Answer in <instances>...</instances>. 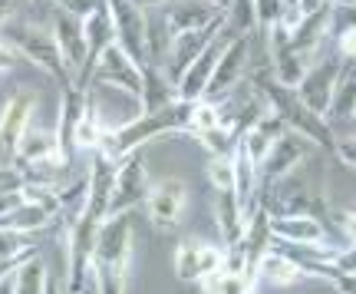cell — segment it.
Masks as SVG:
<instances>
[{"mask_svg":"<svg viewBox=\"0 0 356 294\" xmlns=\"http://www.w3.org/2000/svg\"><path fill=\"white\" fill-rule=\"evenodd\" d=\"M132 268V212L109 215L96 231L92 271L99 294H126Z\"/></svg>","mask_w":356,"mask_h":294,"instance_id":"6da1fadb","label":"cell"},{"mask_svg":"<svg viewBox=\"0 0 356 294\" xmlns=\"http://www.w3.org/2000/svg\"><path fill=\"white\" fill-rule=\"evenodd\" d=\"M251 86H254L261 96H264V102L274 109V113L287 123V129H293V132H300L304 139H310L314 146H320V149H330L333 153V142H337V136H333L330 123L323 119V116H317L314 109H307L304 102H300V96L293 90H287V86H280L277 79H274V70H270V63H264L261 70H254L251 73Z\"/></svg>","mask_w":356,"mask_h":294,"instance_id":"7a4b0ae2","label":"cell"},{"mask_svg":"<svg viewBox=\"0 0 356 294\" xmlns=\"http://www.w3.org/2000/svg\"><path fill=\"white\" fill-rule=\"evenodd\" d=\"M0 40H3L13 53H20L24 60H30L37 70H43L47 77L60 79L63 86L73 83V77H70V70H66V63H63V53H60V47H56V40H53V33L47 26L26 24V20H13L10 17L7 24L0 26Z\"/></svg>","mask_w":356,"mask_h":294,"instance_id":"3957f363","label":"cell"},{"mask_svg":"<svg viewBox=\"0 0 356 294\" xmlns=\"http://www.w3.org/2000/svg\"><path fill=\"white\" fill-rule=\"evenodd\" d=\"M152 189L149 182V166L142 159V149L129 153L126 159L115 162V182H113V199H109V215L119 212H136L145 205V195Z\"/></svg>","mask_w":356,"mask_h":294,"instance_id":"277c9868","label":"cell"},{"mask_svg":"<svg viewBox=\"0 0 356 294\" xmlns=\"http://www.w3.org/2000/svg\"><path fill=\"white\" fill-rule=\"evenodd\" d=\"M248 63H251V33L248 37H231L228 47L221 50L215 63V73L204 86V100H225L228 93H234L241 86L244 73H248Z\"/></svg>","mask_w":356,"mask_h":294,"instance_id":"5b68a950","label":"cell"},{"mask_svg":"<svg viewBox=\"0 0 356 294\" xmlns=\"http://www.w3.org/2000/svg\"><path fill=\"white\" fill-rule=\"evenodd\" d=\"M340 66H343V56H317L314 63L307 66L304 79L297 83V96L307 109H314L317 116L327 119V109H330L333 100V86H337V77H340Z\"/></svg>","mask_w":356,"mask_h":294,"instance_id":"8992f818","label":"cell"},{"mask_svg":"<svg viewBox=\"0 0 356 294\" xmlns=\"http://www.w3.org/2000/svg\"><path fill=\"white\" fill-rule=\"evenodd\" d=\"M109 20L115 30V43L136 60L139 66H145V7H139L136 0H102Z\"/></svg>","mask_w":356,"mask_h":294,"instance_id":"52a82bcc","label":"cell"},{"mask_svg":"<svg viewBox=\"0 0 356 294\" xmlns=\"http://www.w3.org/2000/svg\"><path fill=\"white\" fill-rule=\"evenodd\" d=\"M225 265V245H211L204 238H185L175 248V278L185 284H195L215 274Z\"/></svg>","mask_w":356,"mask_h":294,"instance_id":"ba28073f","label":"cell"},{"mask_svg":"<svg viewBox=\"0 0 356 294\" xmlns=\"http://www.w3.org/2000/svg\"><path fill=\"white\" fill-rule=\"evenodd\" d=\"M185 202H188V189L181 179H162L155 182L149 195H145V218L152 222V229L159 231H172L181 222V212H185Z\"/></svg>","mask_w":356,"mask_h":294,"instance_id":"9c48e42d","label":"cell"},{"mask_svg":"<svg viewBox=\"0 0 356 294\" xmlns=\"http://www.w3.org/2000/svg\"><path fill=\"white\" fill-rule=\"evenodd\" d=\"M89 83H106V86H115V90H126V93H132V96H139L142 66L136 63L119 43H109V47L99 53L96 66H92Z\"/></svg>","mask_w":356,"mask_h":294,"instance_id":"30bf717a","label":"cell"},{"mask_svg":"<svg viewBox=\"0 0 356 294\" xmlns=\"http://www.w3.org/2000/svg\"><path fill=\"white\" fill-rule=\"evenodd\" d=\"M221 26H225V13L218 17L215 24L198 26V30H185V33H175V37H172L168 53H165V63H162V70H165V77L172 79V83L181 79V73H185V70L195 63V56H198V53H202L204 47L218 37V30H221Z\"/></svg>","mask_w":356,"mask_h":294,"instance_id":"8fae6325","label":"cell"},{"mask_svg":"<svg viewBox=\"0 0 356 294\" xmlns=\"http://www.w3.org/2000/svg\"><path fill=\"white\" fill-rule=\"evenodd\" d=\"M270 242L280 245H330V229L310 212L300 215H267Z\"/></svg>","mask_w":356,"mask_h":294,"instance_id":"7c38bea8","label":"cell"},{"mask_svg":"<svg viewBox=\"0 0 356 294\" xmlns=\"http://www.w3.org/2000/svg\"><path fill=\"white\" fill-rule=\"evenodd\" d=\"M33 113H37V96L33 90H13L3 102V109H0V153L3 155H13L17 149V142L24 136V129L33 123Z\"/></svg>","mask_w":356,"mask_h":294,"instance_id":"4fadbf2b","label":"cell"},{"mask_svg":"<svg viewBox=\"0 0 356 294\" xmlns=\"http://www.w3.org/2000/svg\"><path fill=\"white\" fill-rule=\"evenodd\" d=\"M234 37L228 26H221L218 30V37L204 47L198 56H195V63L181 73V79L175 83V90H178V100H202L204 96V86H208V79H211V73H215V63H218V56H221V50L228 47V40Z\"/></svg>","mask_w":356,"mask_h":294,"instance_id":"5bb4252c","label":"cell"},{"mask_svg":"<svg viewBox=\"0 0 356 294\" xmlns=\"http://www.w3.org/2000/svg\"><path fill=\"white\" fill-rule=\"evenodd\" d=\"M307 149H310V139H304L300 132L287 129V132L270 146V153H267V159L257 166V172L264 176L267 185H270V182H277V179H287V176H293L297 169L304 166Z\"/></svg>","mask_w":356,"mask_h":294,"instance_id":"9a60e30c","label":"cell"},{"mask_svg":"<svg viewBox=\"0 0 356 294\" xmlns=\"http://www.w3.org/2000/svg\"><path fill=\"white\" fill-rule=\"evenodd\" d=\"M50 33L56 40V47L63 53V63L70 70V77L76 79L83 63H86V37H83V17H73L66 10H56L50 24Z\"/></svg>","mask_w":356,"mask_h":294,"instance_id":"2e32d148","label":"cell"},{"mask_svg":"<svg viewBox=\"0 0 356 294\" xmlns=\"http://www.w3.org/2000/svg\"><path fill=\"white\" fill-rule=\"evenodd\" d=\"M221 13L225 10H218L215 3H208V0H168L162 7V17H165L172 37L185 33V30H198V26L215 24Z\"/></svg>","mask_w":356,"mask_h":294,"instance_id":"e0dca14e","label":"cell"},{"mask_svg":"<svg viewBox=\"0 0 356 294\" xmlns=\"http://www.w3.org/2000/svg\"><path fill=\"white\" fill-rule=\"evenodd\" d=\"M10 159H17V162H50V159L70 162V159L60 153L56 129L40 126V123H30V126L24 129V136H20V142H17V149H13Z\"/></svg>","mask_w":356,"mask_h":294,"instance_id":"ac0fdd59","label":"cell"},{"mask_svg":"<svg viewBox=\"0 0 356 294\" xmlns=\"http://www.w3.org/2000/svg\"><path fill=\"white\" fill-rule=\"evenodd\" d=\"M178 100L175 83L165 77V70L155 63L142 66V90H139V102H142V113H159Z\"/></svg>","mask_w":356,"mask_h":294,"instance_id":"d6986e66","label":"cell"},{"mask_svg":"<svg viewBox=\"0 0 356 294\" xmlns=\"http://www.w3.org/2000/svg\"><path fill=\"white\" fill-rule=\"evenodd\" d=\"M211 212H215V225L221 231V245L228 248V245H238L244 235V208L238 205L234 192H215V202H211Z\"/></svg>","mask_w":356,"mask_h":294,"instance_id":"ffe728a7","label":"cell"},{"mask_svg":"<svg viewBox=\"0 0 356 294\" xmlns=\"http://www.w3.org/2000/svg\"><path fill=\"white\" fill-rule=\"evenodd\" d=\"M257 268H248V271H225L218 268L215 274L202 278V294H254L257 288Z\"/></svg>","mask_w":356,"mask_h":294,"instance_id":"44dd1931","label":"cell"},{"mask_svg":"<svg viewBox=\"0 0 356 294\" xmlns=\"http://www.w3.org/2000/svg\"><path fill=\"white\" fill-rule=\"evenodd\" d=\"M53 222H56V215H53L50 208H43V205L26 202L24 199L10 215L0 218V229H13V231H24V235H37V231L50 229Z\"/></svg>","mask_w":356,"mask_h":294,"instance_id":"7402d4cb","label":"cell"},{"mask_svg":"<svg viewBox=\"0 0 356 294\" xmlns=\"http://www.w3.org/2000/svg\"><path fill=\"white\" fill-rule=\"evenodd\" d=\"M257 278L267 281V284H277V288H287V284L300 281L304 274H300V268H297L287 255H280V252H274V248H267L264 255H261V261H257Z\"/></svg>","mask_w":356,"mask_h":294,"instance_id":"603a6c76","label":"cell"},{"mask_svg":"<svg viewBox=\"0 0 356 294\" xmlns=\"http://www.w3.org/2000/svg\"><path fill=\"white\" fill-rule=\"evenodd\" d=\"M106 132H109V129L102 126V119L96 116V109H92V106L86 102V106H83V113H79V119L73 123L70 146H73V149H79V153H96Z\"/></svg>","mask_w":356,"mask_h":294,"instance_id":"cb8c5ba5","label":"cell"},{"mask_svg":"<svg viewBox=\"0 0 356 294\" xmlns=\"http://www.w3.org/2000/svg\"><path fill=\"white\" fill-rule=\"evenodd\" d=\"M47 278H50V271H47V265H43V261H40V255L26 258L24 265H20V271L13 274L10 294H43Z\"/></svg>","mask_w":356,"mask_h":294,"instance_id":"d4e9b609","label":"cell"},{"mask_svg":"<svg viewBox=\"0 0 356 294\" xmlns=\"http://www.w3.org/2000/svg\"><path fill=\"white\" fill-rule=\"evenodd\" d=\"M195 139L208 155H234V146H238V132L228 126H215L204 129V132H195Z\"/></svg>","mask_w":356,"mask_h":294,"instance_id":"484cf974","label":"cell"},{"mask_svg":"<svg viewBox=\"0 0 356 294\" xmlns=\"http://www.w3.org/2000/svg\"><path fill=\"white\" fill-rule=\"evenodd\" d=\"M221 126V109H218L215 100H191V119H188V136L195 132H204V129Z\"/></svg>","mask_w":356,"mask_h":294,"instance_id":"4316f807","label":"cell"},{"mask_svg":"<svg viewBox=\"0 0 356 294\" xmlns=\"http://www.w3.org/2000/svg\"><path fill=\"white\" fill-rule=\"evenodd\" d=\"M204 176L215 192H228V189L234 192V155H211Z\"/></svg>","mask_w":356,"mask_h":294,"instance_id":"83f0119b","label":"cell"},{"mask_svg":"<svg viewBox=\"0 0 356 294\" xmlns=\"http://www.w3.org/2000/svg\"><path fill=\"white\" fill-rule=\"evenodd\" d=\"M280 13H284V3L280 0H254V20L257 30H270V26L280 24Z\"/></svg>","mask_w":356,"mask_h":294,"instance_id":"f1b7e54d","label":"cell"},{"mask_svg":"<svg viewBox=\"0 0 356 294\" xmlns=\"http://www.w3.org/2000/svg\"><path fill=\"white\" fill-rule=\"evenodd\" d=\"M24 185H26V179L17 162H3L0 166V192H20Z\"/></svg>","mask_w":356,"mask_h":294,"instance_id":"f546056e","label":"cell"},{"mask_svg":"<svg viewBox=\"0 0 356 294\" xmlns=\"http://www.w3.org/2000/svg\"><path fill=\"white\" fill-rule=\"evenodd\" d=\"M333 153H337V159H340L343 166L356 169V132H353V136H337V142H333Z\"/></svg>","mask_w":356,"mask_h":294,"instance_id":"4dcf8cb0","label":"cell"},{"mask_svg":"<svg viewBox=\"0 0 356 294\" xmlns=\"http://www.w3.org/2000/svg\"><path fill=\"white\" fill-rule=\"evenodd\" d=\"M337 53H340L343 60H356V26L337 33Z\"/></svg>","mask_w":356,"mask_h":294,"instance_id":"1f68e13d","label":"cell"},{"mask_svg":"<svg viewBox=\"0 0 356 294\" xmlns=\"http://www.w3.org/2000/svg\"><path fill=\"white\" fill-rule=\"evenodd\" d=\"M53 3H56L60 10L73 13V17H86V13L92 10V7H96L99 0H53Z\"/></svg>","mask_w":356,"mask_h":294,"instance_id":"d6a6232c","label":"cell"},{"mask_svg":"<svg viewBox=\"0 0 356 294\" xmlns=\"http://www.w3.org/2000/svg\"><path fill=\"white\" fill-rule=\"evenodd\" d=\"M337 218H340V229H343V235L356 245V212H340Z\"/></svg>","mask_w":356,"mask_h":294,"instance_id":"836d02e7","label":"cell"},{"mask_svg":"<svg viewBox=\"0 0 356 294\" xmlns=\"http://www.w3.org/2000/svg\"><path fill=\"white\" fill-rule=\"evenodd\" d=\"M333 288L340 294H356V274H337V278H333Z\"/></svg>","mask_w":356,"mask_h":294,"instance_id":"e575fe53","label":"cell"},{"mask_svg":"<svg viewBox=\"0 0 356 294\" xmlns=\"http://www.w3.org/2000/svg\"><path fill=\"white\" fill-rule=\"evenodd\" d=\"M13 63H17V53H13L10 47H7V43L0 40V73H3V70H10Z\"/></svg>","mask_w":356,"mask_h":294,"instance_id":"d590c367","label":"cell"},{"mask_svg":"<svg viewBox=\"0 0 356 294\" xmlns=\"http://www.w3.org/2000/svg\"><path fill=\"white\" fill-rule=\"evenodd\" d=\"M13 10H17V0H0V26L10 20Z\"/></svg>","mask_w":356,"mask_h":294,"instance_id":"8d00e7d4","label":"cell"},{"mask_svg":"<svg viewBox=\"0 0 356 294\" xmlns=\"http://www.w3.org/2000/svg\"><path fill=\"white\" fill-rule=\"evenodd\" d=\"M323 7V0H297V10L300 13H314Z\"/></svg>","mask_w":356,"mask_h":294,"instance_id":"74e56055","label":"cell"},{"mask_svg":"<svg viewBox=\"0 0 356 294\" xmlns=\"http://www.w3.org/2000/svg\"><path fill=\"white\" fill-rule=\"evenodd\" d=\"M66 288L60 281H56V278H47V288H43V294H63Z\"/></svg>","mask_w":356,"mask_h":294,"instance_id":"f35d334b","label":"cell"},{"mask_svg":"<svg viewBox=\"0 0 356 294\" xmlns=\"http://www.w3.org/2000/svg\"><path fill=\"white\" fill-rule=\"evenodd\" d=\"M136 3H139V7H145V10H149V7H165L168 0H136Z\"/></svg>","mask_w":356,"mask_h":294,"instance_id":"ab89813d","label":"cell"},{"mask_svg":"<svg viewBox=\"0 0 356 294\" xmlns=\"http://www.w3.org/2000/svg\"><path fill=\"white\" fill-rule=\"evenodd\" d=\"M208 3H215L218 10H228V3H231V0H208Z\"/></svg>","mask_w":356,"mask_h":294,"instance_id":"60d3db41","label":"cell"},{"mask_svg":"<svg viewBox=\"0 0 356 294\" xmlns=\"http://www.w3.org/2000/svg\"><path fill=\"white\" fill-rule=\"evenodd\" d=\"M323 3H330V7H340V3H356V0H323Z\"/></svg>","mask_w":356,"mask_h":294,"instance_id":"b9f144b4","label":"cell"},{"mask_svg":"<svg viewBox=\"0 0 356 294\" xmlns=\"http://www.w3.org/2000/svg\"><path fill=\"white\" fill-rule=\"evenodd\" d=\"M280 3H284V7H297V0H280Z\"/></svg>","mask_w":356,"mask_h":294,"instance_id":"7bdbcfd3","label":"cell"},{"mask_svg":"<svg viewBox=\"0 0 356 294\" xmlns=\"http://www.w3.org/2000/svg\"><path fill=\"white\" fill-rule=\"evenodd\" d=\"M350 119H353V126H356V109H353V116H350Z\"/></svg>","mask_w":356,"mask_h":294,"instance_id":"ee69618b","label":"cell"}]
</instances>
